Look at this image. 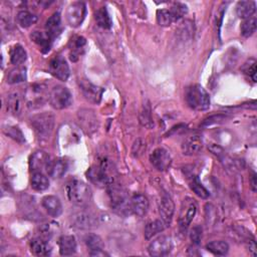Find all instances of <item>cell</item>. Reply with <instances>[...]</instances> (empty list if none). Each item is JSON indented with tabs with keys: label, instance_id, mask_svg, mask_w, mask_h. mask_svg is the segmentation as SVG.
Returning <instances> with one entry per match:
<instances>
[{
	"label": "cell",
	"instance_id": "cell-10",
	"mask_svg": "<svg viewBox=\"0 0 257 257\" xmlns=\"http://www.w3.org/2000/svg\"><path fill=\"white\" fill-rule=\"evenodd\" d=\"M77 118L81 128L87 134L92 135L98 128V119L92 109L81 108L77 112Z\"/></svg>",
	"mask_w": 257,
	"mask_h": 257
},
{
	"label": "cell",
	"instance_id": "cell-25",
	"mask_svg": "<svg viewBox=\"0 0 257 257\" xmlns=\"http://www.w3.org/2000/svg\"><path fill=\"white\" fill-rule=\"evenodd\" d=\"M45 29H46V33L52 39H54L59 34V32L61 30V17H60V14L58 12L53 13L46 20Z\"/></svg>",
	"mask_w": 257,
	"mask_h": 257
},
{
	"label": "cell",
	"instance_id": "cell-35",
	"mask_svg": "<svg viewBox=\"0 0 257 257\" xmlns=\"http://www.w3.org/2000/svg\"><path fill=\"white\" fill-rule=\"evenodd\" d=\"M16 18H17L18 24L24 28L30 27L32 24H34L37 21V16L27 10L19 11Z\"/></svg>",
	"mask_w": 257,
	"mask_h": 257
},
{
	"label": "cell",
	"instance_id": "cell-15",
	"mask_svg": "<svg viewBox=\"0 0 257 257\" xmlns=\"http://www.w3.org/2000/svg\"><path fill=\"white\" fill-rule=\"evenodd\" d=\"M80 89L82 91L83 96L92 103H98L101 99V95L103 92V89L93 83H91L88 80L82 79L79 82Z\"/></svg>",
	"mask_w": 257,
	"mask_h": 257
},
{
	"label": "cell",
	"instance_id": "cell-27",
	"mask_svg": "<svg viewBox=\"0 0 257 257\" xmlns=\"http://www.w3.org/2000/svg\"><path fill=\"white\" fill-rule=\"evenodd\" d=\"M31 39L40 47V49L43 52H47L49 51L50 47H51V43L53 41V39L45 32L42 31H34L31 34Z\"/></svg>",
	"mask_w": 257,
	"mask_h": 257
},
{
	"label": "cell",
	"instance_id": "cell-17",
	"mask_svg": "<svg viewBox=\"0 0 257 257\" xmlns=\"http://www.w3.org/2000/svg\"><path fill=\"white\" fill-rule=\"evenodd\" d=\"M175 212V204L171 196L164 195L161 198L160 204H159V213L161 216V219L165 222V224L168 226L174 216Z\"/></svg>",
	"mask_w": 257,
	"mask_h": 257
},
{
	"label": "cell",
	"instance_id": "cell-30",
	"mask_svg": "<svg viewBox=\"0 0 257 257\" xmlns=\"http://www.w3.org/2000/svg\"><path fill=\"white\" fill-rule=\"evenodd\" d=\"M94 18H95V21H96L97 25L99 27H101V28L108 29L112 25L110 16H109V14H108V12H107L105 7L98 8L95 11V13H94Z\"/></svg>",
	"mask_w": 257,
	"mask_h": 257
},
{
	"label": "cell",
	"instance_id": "cell-9",
	"mask_svg": "<svg viewBox=\"0 0 257 257\" xmlns=\"http://www.w3.org/2000/svg\"><path fill=\"white\" fill-rule=\"evenodd\" d=\"M197 212V205L194 199L185 198L182 202L180 216H179V225L182 230H186L191 222L193 221Z\"/></svg>",
	"mask_w": 257,
	"mask_h": 257
},
{
	"label": "cell",
	"instance_id": "cell-20",
	"mask_svg": "<svg viewBox=\"0 0 257 257\" xmlns=\"http://www.w3.org/2000/svg\"><path fill=\"white\" fill-rule=\"evenodd\" d=\"M149 206V200L143 194H136L131 199V210L135 215L139 217H144L147 214Z\"/></svg>",
	"mask_w": 257,
	"mask_h": 257
},
{
	"label": "cell",
	"instance_id": "cell-8",
	"mask_svg": "<svg viewBox=\"0 0 257 257\" xmlns=\"http://www.w3.org/2000/svg\"><path fill=\"white\" fill-rule=\"evenodd\" d=\"M86 15V6L83 2L77 1L71 3L65 12V18L67 23L71 27H78L84 20Z\"/></svg>",
	"mask_w": 257,
	"mask_h": 257
},
{
	"label": "cell",
	"instance_id": "cell-33",
	"mask_svg": "<svg viewBox=\"0 0 257 257\" xmlns=\"http://www.w3.org/2000/svg\"><path fill=\"white\" fill-rule=\"evenodd\" d=\"M191 190L200 198L207 199L210 196L209 191L204 187V185L201 183L199 178L197 176H192L189 182Z\"/></svg>",
	"mask_w": 257,
	"mask_h": 257
},
{
	"label": "cell",
	"instance_id": "cell-26",
	"mask_svg": "<svg viewBox=\"0 0 257 257\" xmlns=\"http://www.w3.org/2000/svg\"><path fill=\"white\" fill-rule=\"evenodd\" d=\"M256 11V3L254 1H240L236 6V13L239 18L247 19L253 16Z\"/></svg>",
	"mask_w": 257,
	"mask_h": 257
},
{
	"label": "cell",
	"instance_id": "cell-34",
	"mask_svg": "<svg viewBox=\"0 0 257 257\" xmlns=\"http://www.w3.org/2000/svg\"><path fill=\"white\" fill-rule=\"evenodd\" d=\"M26 57H27V53L21 45L16 44L11 48V50H10V60L13 64H15V65L22 64L26 60Z\"/></svg>",
	"mask_w": 257,
	"mask_h": 257
},
{
	"label": "cell",
	"instance_id": "cell-5",
	"mask_svg": "<svg viewBox=\"0 0 257 257\" xmlns=\"http://www.w3.org/2000/svg\"><path fill=\"white\" fill-rule=\"evenodd\" d=\"M107 193L110 200L111 208L118 214L125 215L128 214L131 210V200H128V195L126 191L119 185L112 183L107 187Z\"/></svg>",
	"mask_w": 257,
	"mask_h": 257
},
{
	"label": "cell",
	"instance_id": "cell-16",
	"mask_svg": "<svg viewBox=\"0 0 257 257\" xmlns=\"http://www.w3.org/2000/svg\"><path fill=\"white\" fill-rule=\"evenodd\" d=\"M49 155L44 151H36L34 152L29 159V169L33 172H41L43 170H47V167L50 163Z\"/></svg>",
	"mask_w": 257,
	"mask_h": 257
},
{
	"label": "cell",
	"instance_id": "cell-48",
	"mask_svg": "<svg viewBox=\"0 0 257 257\" xmlns=\"http://www.w3.org/2000/svg\"><path fill=\"white\" fill-rule=\"evenodd\" d=\"M251 187H252V190L253 191H256V175L255 174H253L252 176H251Z\"/></svg>",
	"mask_w": 257,
	"mask_h": 257
},
{
	"label": "cell",
	"instance_id": "cell-39",
	"mask_svg": "<svg viewBox=\"0 0 257 257\" xmlns=\"http://www.w3.org/2000/svg\"><path fill=\"white\" fill-rule=\"evenodd\" d=\"M157 21L161 26H169L176 20L171 10L159 9L157 11Z\"/></svg>",
	"mask_w": 257,
	"mask_h": 257
},
{
	"label": "cell",
	"instance_id": "cell-47",
	"mask_svg": "<svg viewBox=\"0 0 257 257\" xmlns=\"http://www.w3.org/2000/svg\"><path fill=\"white\" fill-rule=\"evenodd\" d=\"M91 256H107L108 254L107 253H105L104 251H103V249H101V250H95V251H90V253H89Z\"/></svg>",
	"mask_w": 257,
	"mask_h": 257
},
{
	"label": "cell",
	"instance_id": "cell-36",
	"mask_svg": "<svg viewBox=\"0 0 257 257\" xmlns=\"http://www.w3.org/2000/svg\"><path fill=\"white\" fill-rule=\"evenodd\" d=\"M139 118H140V122L143 126H146L148 128H151L154 126V121H153V117H152V108H151V105L149 102H146L143 105Z\"/></svg>",
	"mask_w": 257,
	"mask_h": 257
},
{
	"label": "cell",
	"instance_id": "cell-44",
	"mask_svg": "<svg viewBox=\"0 0 257 257\" xmlns=\"http://www.w3.org/2000/svg\"><path fill=\"white\" fill-rule=\"evenodd\" d=\"M190 238L194 244H199L202 239V228L200 226H194L190 232Z\"/></svg>",
	"mask_w": 257,
	"mask_h": 257
},
{
	"label": "cell",
	"instance_id": "cell-23",
	"mask_svg": "<svg viewBox=\"0 0 257 257\" xmlns=\"http://www.w3.org/2000/svg\"><path fill=\"white\" fill-rule=\"evenodd\" d=\"M59 253L62 256H70L76 251V239L72 235H62L58 239Z\"/></svg>",
	"mask_w": 257,
	"mask_h": 257
},
{
	"label": "cell",
	"instance_id": "cell-29",
	"mask_svg": "<svg viewBox=\"0 0 257 257\" xmlns=\"http://www.w3.org/2000/svg\"><path fill=\"white\" fill-rule=\"evenodd\" d=\"M166 226L167 225L165 224V222L162 219H157V220L149 222L145 227V238L147 240L151 239L156 234L162 232Z\"/></svg>",
	"mask_w": 257,
	"mask_h": 257
},
{
	"label": "cell",
	"instance_id": "cell-1",
	"mask_svg": "<svg viewBox=\"0 0 257 257\" xmlns=\"http://www.w3.org/2000/svg\"><path fill=\"white\" fill-rule=\"evenodd\" d=\"M86 176L95 186L107 188L109 185L114 183L116 171L113 163L109 159L103 157L100 159L98 164L91 166L87 170Z\"/></svg>",
	"mask_w": 257,
	"mask_h": 257
},
{
	"label": "cell",
	"instance_id": "cell-40",
	"mask_svg": "<svg viewBox=\"0 0 257 257\" xmlns=\"http://www.w3.org/2000/svg\"><path fill=\"white\" fill-rule=\"evenodd\" d=\"M85 244L86 246L90 249V251H95V250H101L103 249V242L102 239L96 235V234H88L86 235L85 239Z\"/></svg>",
	"mask_w": 257,
	"mask_h": 257
},
{
	"label": "cell",
	"instance_id": "cell-4",
	"mask_svg": "<svg viewBox=\"0 0 257 257\" xmlns=\"http://www.w3.org/2000/svg\"><path fill=\"white\" fill-rule=\"evenodd\" d=\"M185 99L194 110H206L210 106V95L200 84H192L186 88Z\"/></svg>",
	"mask_w": 257,
	"mask_h": 257
},
{
	"label": "cell",
	"instance_id": "cell-6",
	"mask_svg": "<svg viewBox=\"0 0 257 257\" xmlns=\"http://www.w3.org/2000/svg\"><path fill=\"white\" fill-rule=\"evenodd\" d=\"M48 94L49 91H47V87L43 83H34L31 84L24 95V99L26 102V105L29 108H38L45 100H48Z\"/></svg>",
	"mask_w": 257,
	"mask_h": 257
},
{
	"label": "cell",
	"instance_id": "cell-12",
	"mask_svg": "<svg viewBox=\"0 0 257 257\" xmlns=\"http://www.w3.org/2000/svg\"><path fill=\"white\" fill-rule=\"evenodd\" d=\"M49 71L54 77L61 81H66L70 74L68 63L61 55H57L50 60Z\"/></svg>",
	"mask_w": 257,
	"mask_h": 257
},
{
	"label": "cell",
	"instance_id": "cell-38",
	"mask_svg": "<svg viewBox=\"0 0 257 257\" xmlns=\"http://www.w3.org/2000/svg\"><path fill=\"white\" fill-rule=\"evenodd\" d=\"M3 132L6 136H8L9 138H11L12 140H14L15 142L19 143V144H23L25 143V138L24 135L22 134V132L20 131L19 127L14 126V125H4L3 126Z\"/></svg>",
	"mask_w": 257,
	"mask_h": 257
},
{
	"label": "cell",
	"instance_id": "cell-18",
	"mask_svg": "<svg viewBox=\"0 0 257 257\" xmlns=\"http://www.w3.org/2000/svg\"><path fill=\"white\" fill-rule=\"evenodd\" d=\"M41 204H42V207L47 212V214L51 217L56 218L60 216L62 213V204L59 198H57L56 196L48 195L43 197Z\"/></svg>",
	"mask_w": 257,
	"mask_h": 257
},
{
	"label": "cell",
	"instance_id": "cell-32",
	"mask_svg": "<svg viewBox=\"0 0 257 257\" xmlns=\"http://www.w3.org/2000/svg\"><path fill=\"white\" fill-rule=\"evenodd\" d=\"M206 249L215 255H226L229 251V245L227 242L222 240L211 241L206 245Z\"/></svg>",
	"mask_w": 257,
	"mask_h": 257
},
{
	"label": "cell",
	"instance_id": "cell-45",
	"mask_svg": "<svg viewBox=\"0 0 257 257\" xmlns=\"http://www.w3.org/2000/svg\"><path fill=\"white\" fill-rule=\"evenodd\" d=\"M244 71L253 79V81H256V62L255 61H253V63L250 64L249 66H247L244 69Z\"/></svg>",
	"mask_w": 257,
	"mask_h": 257
},
{
	"label": "cell",
	"instance_id": "cell-14",
	"mask_svg": "<svg viewBox=\"0 0 257 257\" xmlns=\"http://www.w3.org/2000/svg\"><path fill=\"white\" fill-rule=\"evenodd\" d=\"M71 224L78 229H90L96 226L97 220L91 213L80 211L71 216Z\"/></svg>",
	"mask_w": 257,
	"mask_h": 257
},
{
	"label": "cell",
	"instance_id": "cell-2",
	"mask_svg": "<svg viewBox=\"0 0 257 257\" xmlns=\"http://www.w3.org/2000/svg\"><path fill=\"white\" fill-rule=\"evenodd\" d=\"M65 192L68 200L76 206H86L92 198L90 187L81 180L71 179L66 183Z\"/></svg>",
	"mask_w": 257,
	"mask_h": 257
},
{
	"label": "cell",
	"instance_id": "cell-46",
	"mask_svg": "<svg viewBox=\"0 0 257 257\" xmlns=\"http://www.w3.org/2000/svg\"><path fill=\"white\" fill-rule=\"evenodd\" d=\"M141 142H142L141 139H139V140H137V141L135 142V144H134V146H133V150H132L133 155L139 156L140 154H142V149H144L145 146H144V144L141 143Z\"/></svg>",
	"mask_w": 257,
	"mask_h": 257
},
{
	"label": "cell",
	"instance_id": "cell-42",
	"mask_svg": "<svg viewBox=\"0 0 257 257\" xmlns=\"http://www.w3.org/2000/svg\"><path fill=\"white\" fill-rule=\"evenodd\" d=\"M171 12L173 13L175 20L178 21L180 18H182L186 13H187V6L182 4V3H175L172 9H170Z\"/></svg>",
	"mask_w": 257,
	"mask_h": 257
},
{
	"label": "cell",
	"instance_id": "cell-37",
	"mask_svg": "<svg viewBox=\"0 0 257 257\" xmlns=\"http://www.w3.org/2000/svg\"><path fill=\"white\" fill-rule=\"evenodd\" d=\"M256 26H257V21H256L255 16L244 19V21L241 24V28H240L241 29V34L244 37L251 36L255 32Z\"/></svg>",
	"mask_w": 257,
	"mask_h": 257
},
{
	"label": "cell",
	"instance_id": "cell-28",
	"mask_svg": "<svg viewBox=\"0 0 257 257\" xmlns=\"http://www.w3.org/2000/svg\"><path fill=\"white\" fill-rule=\"evenodd\" d=\"M31 187L33 190H35L37 192L45 191L49 187V180L41 172L33 173L32 178H31Z\"/></svg>",
	"mask_w": 257,
	"mask_h": 257
},
{
	"label": "cell",
	"instance_id": "cell-43",
	"mask_svg": "<svg viewBox=\"0 0 257 257\" xmlns=\"http://www.w3.org/2000/svg\"><path fill=\"white\" fill-rule=\"evenodd\" d=\"M55 228H57V224H55V223H48V224L42 225L40 228L42 238H44L46 240L48 238H50L54 234Z\"/></svg>",
	"mask_w": 257,
	"mask_h": 257
},
{
	"label": "cell",
	"instance_id": "cell-11",
	"mask_svg": "<svg viewBox=\"0 0 257 257\" xmlns=\"http://www.w3.org/2000/svg\"><path fill=\"white\" fill-rule=\"evenodd\" d=\"M172 248H173L172 239L169 236L162 235L154 239L150 243L148 247V252L151 256L160 257V256L168 255L171 252Z\"/></svg>",
	"mask_w": 257,
	"mask_h": 257
},
{
	"label": "cell",
	"instance_id": "cell-31",
	"mask_svg": "<svg viewBox=\"0 0 257 257\" xmlns=\"http://www.w3.org/2000/svg\"><path fill=\"white\" fill-rule=\"evenodd\" d=\"M26 68L23 66H16L8 72L7 82L10 84L23 82L26 80Z\"/></svg>",
	"mask_w": 257,
	"mask_h": 257
},
{
	"label": "cell",
	"instance_id": "cell-21",
	"mask_svg": "<svg viewBox=\"0 0 257 257\" xmlns=\"http://www.w3.org/2000/svg\"><path fill=\"white\" fill-rule=\"evenodd\" d=\"M203 148V142L199 136L188 137L182 144V151L187 156L199 154Z\"/></svg>",
	"mask_w": 257,
	"mask_h": 257
},
{
	"label": "cell",
	"instance_id": "cell-41",
	"mask_svg": "<svg viewBox=\"0 0 257 257\" xmlns=\"http://www.w3.org/2000/svg\"><path fill=\"white\" fill-rule=\"evenodd\" d=\"M71 58L72 56H76L78 57L81 54V51L83 50L85 44H86V40L84 37L82 36H76L73 39H71Z\"/></svg>",
	"mask_w": 257,
	"mask_h": 257
},
{
	"label": "cell",
	"instance_id": "cell-7",
	"mask_svg": "<svg viewBox=\"0 0 257 257\" xmlns=\"http://www.w3.org/2000/svg\"><path fill=\"white\" fill-rule=\"evenodd\" d=\"M48 101L53 108L64 109L71 104L72 95L67 87L56 85L51 90H49Z\"/></svg>",
	"mask_w": 257,
	"mask_h": 257
},
{
	"label": "cell",
	"instance_id": "cell-24",
	"mask_svg": "<svg viewBox=\"0 0 257 257\" xmlns=\"http://www.w3.org/2000/svg\"><path fill=\"white\" fill-rule=\"evenodd\" d=\"M30 250L35 256H47L51 252V248L46 239L39 237L31 240Z\"/></svg>",
	"mask_w": 257,
	"mask_h": 257
},
{
	"label": "cell",
	"instance_id": "cell-22",
	"mask_svg": "<svg viewBox=\"0 0 257 257\" xmlns=\"http://www.w3.org/2000/svg\"><path fill=\"white\" fill-rule=\"evenodd\" d=\"M68 165L64 159L57 158L55 160H51L47 167V174L53 179L61 178L67 171Z\"/></svg>",
	"mask_w": 257,
	"mask_h": 257
},
{
	"label": "cell",
	"instance_id": "cell-19",
	"mask_svg": "<svg viewBox=\"0 0 257 257\" xmlns=\"http://www.w3.org/2000/svg\"><path fill=\"white\" fill-rule=\"evenodd\" d=\"M25 99L24 96H21L18 92H13L7 95L6 97V108L13 115H20L23 106H24Z\"/></svg>",
	"mask_w": 257,
	"mask_h": 257
},
{
	"label": "cell",
	"instance_id": "cell-3",
	"mask_svg": "<svg viewBox=\"0 0 257 257\" xmlns=\"http://www.w3.org/2000/svg\"><path fill=\"white\" fill-rule=\"evenodd\" d=\"M55 117L49 111L39 112L31 117L32 128L39 141H47L54 128Z\"/></svg>",
	"mask_w": 257,
	"mask_h": 257
},
{
	"label": "cell",
	"instance_id": "cell-13",
	"mask_svg": "<svg viewBox=\"0 0 257 257\" xmlns=\"http://www.w3.org/2000/svg\"><path fill=\"white\" fill-rule=\"evenodd\" d=\"M150 162L158 171H166L169 169L172 163L171 156L164 148H157L150 155Z\"/></svg>",
	"mask_w": 257,
	"mask_h": 257
}]
</instances>
